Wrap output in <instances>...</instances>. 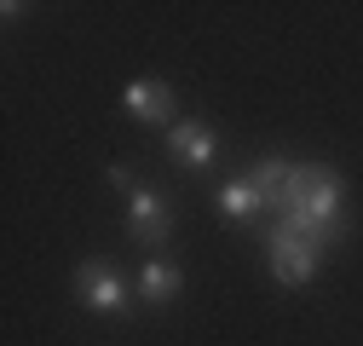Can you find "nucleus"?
Segmentation results:
<instances>
[{
  "label": "nucleus",
  "mask_w": 363,
  "mask_h": 346,
  "mask_svg": "<svg viewBox=\"0 0 363 346\" xmlns=\"http://www.w3.org/2000/svg\"><path fill=\"white\" fill-rule=\"evenodd\" d=\"M289 173H294V162H254V167H248V185L259 191V202H265V208H277V213H283Z\"/></svg>",
  "instance_id": "nucleus-8"
},
{
  "label": "nucleus",
  "mask_w": 363,
  "mask_h": 346,
  "mask_svg": "<svg viewBox=\"0 0 363 346\" xmlns=\"http://www.w3.org/2000/svg\"><path fill=\"white\" fill-rule=\"evenodd\" d=\"M179 289H185V277H179V266H167V260H150L139 272V300H150V306L179 300Z\"/></svg>",
  "instance_id": "nucleus-7"
},
{
  "label": "nucleus",
  "mask_w": 363,
  "mask_h": 346,
  "mask_svg": "<svg viewBox=\"0 0 363 346\" xmlns=\"http://www.w3.org/2000/svg\"><path fill=\"white\" fill-rule=\"evenodd\" d=\"M219 213H231V220H254V213H265L259 191L248 185V173H242V179H231V185H219Z\"/></svg>",
  "instance_id": "nucleus-9"
},
{
  "label": "nucleus",
  "mask_w": 363,
  "mask_h": 346,
  "mask_svg": "<svg viewBox=\"0 0 363 346\" xmlns=\"http://www.w3.org/2000/svg\"><path fill=\"white\" fill-rule=\"evenodd\" d=\"M265 260H271V277L277 283H311L317 277V266H323V242L317 237H300V231H289L283 220H277V231L265 237Z\"/></svg>",
  "instance_id": "nucleus-3"
},
{
  "label": "nucleus",
  "mask_w": 363,
  "mask_h": 346,
  "mask_svg": "<svg viewBox=\"0 0 363 346\" xmlns=\"http://www.w3.org/2000/svg\"><path fill=\"white\" fill-rule=\"evenodd\" d=\"M110 179L127 191V237H133V242H145V248L167 242V231H173V208L162 202V191L139 185L127 167H110Z\"/></svg>",
  "instance_id": "nucleus-2"
},
{
  "label": "nucleus",
  "mask_w": 363,
  "mask_h": 346,
  "mask_svg": "<svg viewBox=\"0 0 363 346\" xmlns=\"http://www.w3.org/2000/svg\"><path fill=\"white\" fill-rule=\"evenodd\" d=\"M121 104H127V116H139V121L173 127V86H167V81H127Z\"/></svg>",
  "instance_id": "nucleus-6"
},
{
  "label": "nucleus",
  "mask_w": 363,
  "mask_h": 346,
  "mask_svg": "<svg viewBox=\"0 0 363 346\" xmlns=\"http://www.w3.org/2000/svg\"><path fill=\"white\" fill-rule=\"evenodd\" d=\"M167 150L185 162V167H208L213 150H219V139H213L208 121H173V127H167Z\"/></svg>",
  "instance_id": "nucleus-5"
},
{
  "label": "nucleus",
  "mask_w": 363,
  "mask_h": 346,
  "mask_svg": "<svg viewBox=\"0 0 363 346\" xmlns=\"http://www.w3.org/2000/svg\"><path fill=\"white\" fill-rule=\"evenodd\" d=\"M340 173L323 167V162H294L289 173V196H283V225L300 231V237H317V242H335L340 237Z\"/></svg>",
  "instance_id": "nucleus-1"
},
{
  "label": "nucleus",
  "mask_w": 363,
  "mask_h": 346,
  "mask_svg": "<svg viewBox=\"0 0 363 346\" xmlns=\"http://www.w3.org/2000/svg\"><path fill=\"white\" fill-rule=\"evenodd\" d=\"M75 294L86 306H99V312H127L133 306V289H127V277L110 260H81L75 266Z\"/></svg>",
  "instance_id": "nucleus-4"
}]
</instances>
